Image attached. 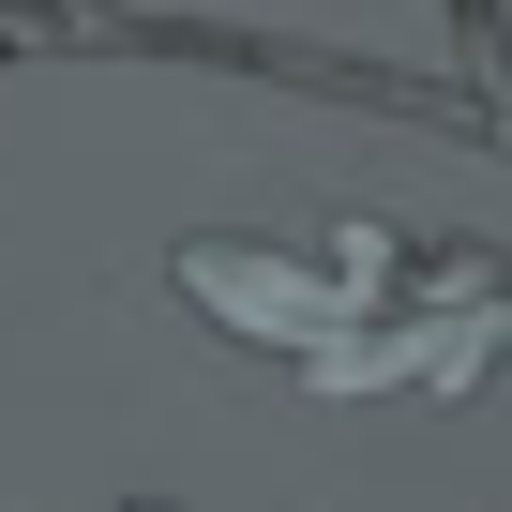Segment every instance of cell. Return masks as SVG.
<instances>
[{
    "label": "cell",
    "instance_id": "1",
    "mask_svg": "<svg viewBox=\"0 0 512 512\" xmlns=\"http://www.w3.org/2000/svg\"><path fill=\"white\" fill-rule=\"evenodd\" d=\"M196 317L287 347L332 392H482L512 377V256L392 241V272H332V241H196L181 256Z\"/></svg>",
    "mask_w": 512,
    "mask_h": 512
}]
</instances>
